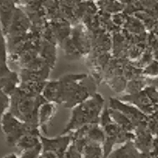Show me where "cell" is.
<instances>
[{
    "label": "cell",
    "mask_w": 158,
    "mask_h": 158,
    "mask_svg": "<svg viewBox=\"0 0 158 158\" xmlns=\"http://www.w3.org/2000/svg\"><path fill=\"white\" fill-rule=\"evenodd\" d=\"M102 143L88 141L82 148V158H103L104 151Z\"/></svg>",
    "instance_id": "12"
},
{
    "label": "cell",
    "mask_w": 158,
    "mask_h": 158,
    "mask_svg": "<svg viewBox=\"0 0 158 158\" xmlns=\"http://www.w3.org/2000/svg\"><path fill=\"white\" fill-rule=\"evenodd\" d=\"M63 158H82V156L80 151L71 143Z\"/></svg>",
    "instance_id": "16"
},
{
    "label": "cell",
    "mask_w": 158,
    "mask_h": 158,
    "mask_svg": "<svg viewBox=\"0 0 158 158\" xmlns=\"http://www.w3.org/2000/svg\"><path fill=\"white\" fill-rule=\"evenodd\" d=\"M10 105V97L2 89H0V131H1V120L3 115L9 111Z\"/></svg>",
    "instance_id": "14"
},
{
    "label": "cell",
    "mask_w": 158,
    "mask_h": 158,
    "mask_svg": "<svg viewBox=\"0 0 158 158\" xmlns=\"http://www.w3.org/2000/svg\"><path fill=\"white\" fill-rule=\"evenodd\" d=\"M105 99L99 93L72 108L68 123L62 134H70L85 125L99 123L104 110Z\"/></svg>",
    "instance_id": "2"
},
{
    "label": "cell",
    "mask_w": 158,
    "mask_h": 158,
    "mask_svg": "<svg viewBox=\"0 0 158 158\" xmlns=\"http://www.w3.org/2000/svg\"><path fill=\"white\" fill-rule=\"evenodd\" d=\"M1 1H2V0H0V2H1Z\"/></svg>",
    "instance_id": "20"
},
{
    "label": "cell",
    "mask_w": 158,
    "mask_h": 158,
    "mask_svg": "<svg viewBox=\"0 0 158 158\" xmlns=\"http://www.w3.org/2000/svg\"><path fill=\"white\" fill-rule=\"evenodd\" d=\"M42 152L41 144L33 149L23 151V154L20 158H38Z\"/></svg>",
    "instance_id": "15"
},
{
    "label": "cell",
    "mask_w": 158,
    "mask_h": 158,
    "mask_svg": "<svg viewBox=\"0 0 158 158\" xmlns=\"http://www.w3.org/2000/svg\"><path fill=\"white\" fill-rule=\"evenodd\" d=\"M38 158H58V157L52 152H43L42 151Z\"/></svg>",
    "instance_id": "17"
},
{
    "label": "cell",
    "mask_w": 158,
    "mask_h": 158,
    "mask_svg": "<svg viewBox=\"0 0 158 158\" xmlns=\"http://www.w3.org/2000/svg\"><path fill=\"white\" fill-rule=\"evenodd\" d=\"M1 131L6 137V143L9 146H15L18 140L29 133L40 134L39 126L26 123L7 111L1 120Z\"/></svg>",
    "instance_id": "4"
},
{
    "label": "cell",
    "mask_w": 158,
    "mask_h": 158,
    "mask_svg": "<svg viewBox=\"0 0 158 158\" xmlns=\"http://www.w3.org/2000/svg\"><path fill=\"white\" fill-rule=\"evenodd\" d=\"M109 107L120 111L125 117L131 120L136 128L143 127L146 123V117L139 109L132 106L131 103L122 101L118 99L111 98L109 100Z\"/></svg>",
    "instance_id": "6"
},
{
    "label": "cell",
    "mask_w": 158,
    "mask_h": 158,
    "mask_svg": "<svg viewBox=\"0 0 158 158\" xmlns=\"http://www.w3.org/2000/svg\"><path fill=\"white\" fill-rule=\"evenodd\" d=\"M9 97V112L22 121L39 126L38 110L40 105L46 101L42 94L31 95L18 87Z\"/></svg>",
    "instance_id": "3"
},
{
    "label": "cell",
    "mask_w": 158,
    "mask_h": 158,
    "mask_svg": "<svg viewBox=\"0 0 158 158\" xmlns=\"http://www.w3.org/2000/svg\"><path fill=\"white\" fill-rule=\"evenodd\" d=\"M94 82L85 73H71L57 80L47 81L42 92L46 101L74 107L95 93Z\"/></svg>",
    "instance_id": "1"
},
{
    "label": "cell",
    "mask_w": 158,
    "mask_h": 158,
    "mask_svg": "<svg viewBox=\"0 0 158 158\" xmlns=\"http://www.w3.org/2000/svg\"><path fill=\"white\" fill-rule=\"evenodd\" d=\"M56 112H57V103L45 101L40 105L38 110L37 121H38L40 130H41L44 134H46L48 126L55 116Z\"/></svg>",
    "instance_id": "7"
},
{
    "label": "cell",
    "mask_w": 158,
    "mask_h": 158,
    "mask_svg": "<svg viewBox=\"0 0 158 158\" xmlns=\"http://www.w3.org/2000/svg\"><path fill=\"white\" fill-rule=\"evenodd\" d=\"M3 158H19V157H17V156L15 155V154H9V155L6 156V157H3Z\"/></svg>",
    "instance_id": "19"
},
{
    "label": "cell",
    "mask_w": 158,
    "mask_h": 158,
    "mask_svg": "<svg viewBox=\"0 0 158 158\" xmlns=\"http://www.w3.org/2000/svg\"><path fill=\"white\" fill-rule=\"evenodd\" d=\"M16 9L14 0H2L0 2V25L5 35L12 23Z\"/></svg>",
    "instance_id": "8"
},
{
    "label": "cell",
    "mask_w": 158,
    "mask_h": 158,
    "mask_svg": "<svg viewBox=\"0 0 158 158\" xmlns=\"http://www.w3.org/2000/svg\"><path fill=\"white\" fill-rule=\"evenodd\" d=\"M40 135L37 133H29L21 137L15 144V147L22 151L33 149L41 144L40 143Z\"/></svg>",
    "instance_id": "11"
},
{
    "label": "cell",
    "mask_w": 158,
    "mask_h": 158,
    "mask_svg": "<svg viewBox=\"0 0 158 158\" xmlns=\"http://www.w3.org/2000/svg\"><path fill=\"white\" fill-rule=\"evenodd\" d=\"M28 0H14L15 3L16 5H23V4H26V2Z\"/></svg>",
    "instance_id": "18"
},
{
    "label": "cell",
    "mask_w": 158,
    "mask_h": 158,
    "mask_svg": "<svg viewBox=\"0 0 158 158\" xmlns=\"http://www.w3.org/2000/svg\"><path fill=\"white\" fill-rule=\"evenodd\" d=\"M42 151L43 152H52L55 154L58 158H63L67 150L72 142L71 134H61L54 138H48L40 135Z\"/></svg>",
    "instance_id": "5"
},
{
    "label": "cell",
    "mask_w": 158,
    "mask_h": 158,
    "mask_svg": "<svg viewBox=\"0 0 158 158\" xmlns=\"http://www.w3.org/2000/svg\"><path fill=\"white\" fill-rule=\"evenodd\" d=\"M20 84V74L11 69L9 73L0 77V89L10 96Z\"/></svg>",
    "instance_id": "10"
},
{
    "label": "cell",
    "mask_w": 158,
    "mask_h": 158,
    "mask_svg": "<svg viewBox=\"0 0 158 158\" xmlns=\"http://www.w3.org/2000/svg\"><path fill=\"white\" fill-rule=\"evenodd\" d=\"M5 65H8L7 40L0 25V66Z\"/></svg>",
    "instance_id": "13"
},
{
    "label": "cell",
    "mask_w": 158,
    "mask_h": 158,
    "mask_svg": "<svg viewBox=\"0 0 158 158\" xmlns=\"http://www.w3.org/2000/svg\"><path fill=\"white\" fill-rule=\"evenodd\" d=\"M106 158H140V154L133 140L124 143L117 149L111 151Z\"/></svg>",
    "instance_id": "9"
}]
</instances>
